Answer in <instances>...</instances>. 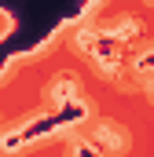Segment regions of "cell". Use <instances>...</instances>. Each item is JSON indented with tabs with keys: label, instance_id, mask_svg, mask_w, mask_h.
I'll list each match as a JSON object with an SVG mask.
<instances>
[{
	"label": "cell",
	"instance_id": "cell-1",
	"mask_svg": "<svg viewBox=\"0 0 154 157\" xmlns=\"http://www.w3.org/2000/svg\"><path fill=\"white\" fill-rule=\"evenodd\" d=\"M95 139H99V143H103V150H110V154H121V150L128 146V135H125L117 124H110V121H107V124H99Z\"/></svg>",
	"mask_w": 154,
	"mask_h": 157
}]
</instances>
